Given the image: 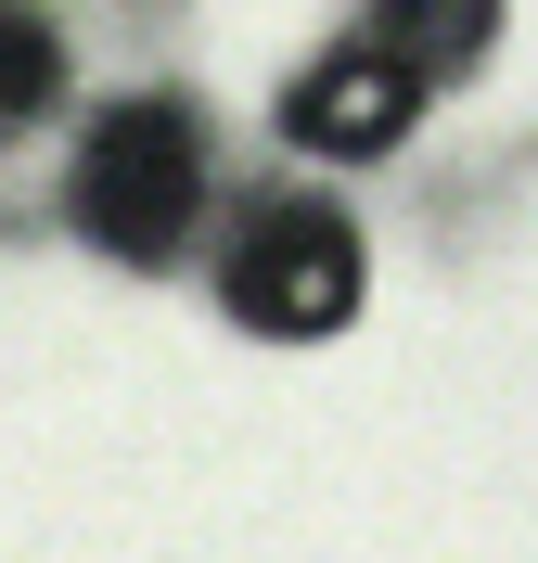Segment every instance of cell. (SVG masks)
<instances>
[{"label": "cell", "instance_id": "obj_2", "mask_svg": "<svg viewBox=\"0 0 538 563\" xmlns=\"http://www.w3.org/2000/svg\"><path fill=\"white\" fill-rule=\"evenodd\" d=\"M231 308H244L256 333H333V320L359 308L347 218H321V206H256L244 244H231Z\"/></svg>", "mask_w": 538, "mask_h": 563}, {"label": "cell", "instance_id": "obj_4", "mask_svg": "<svg viewBox=\"0 0 538 563\" xmlns=\"http://www.w3.org/2000/svg\"><path fill=\"white\" fill-rule=\"evenodd\" d=\"M487 26H501V0H372V38H359V52L424 90V77H462L474 52H487Z\"/></svg>", "mask_w": 538, "mask_h": 563}, {"label": "cell", "instance_id": "obj_3", "mask_svg": "<svg viewBox=\"0 0 538 563\" xmlns=\"http://www.w3.org/2000/svg\"><path fill=\"white\" fill-rule=\"evenodd\" d=\"M410 77L397 65H372V52H347V65H321V77H295V103H283V129L308 141V154H385L397 129H410Z\"/></svg>", "mask_w": 538, "mask_h": 563}, {"label": "cell", "instance_id": "obj_1", "mask_svg": "<svg viewBox=\"0 0 538 563\" xmlns=\"http://www.w3.org/2000/svg\"><path fill=\"white\" fill-rule=\"evenodd\" d=\"M206 218V129L193 103H116L77 154V231L103 256H167Z\"/></svg>", "mask_w": 538, "mask_h": 563}, {"label": "cell", "instance_id": "obj_5", "mask_svg": "<svg viewBox=\"0 0 538 563\" xmlns=\"http://www.w3.org/2000/svg\"><path fill=\"white\" fill-rule=\"evenodd\" d=\"M39 103H52V38H39L26 13H0V141L26 129Z\"/></svg>", "mask_w": 538, "mask_h": 563}]
</instances>
